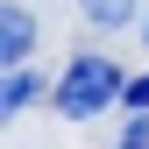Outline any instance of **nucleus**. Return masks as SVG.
Wrapping results in <instances>:
<instances>
[{
	"instance_id": "obj_1",
	"label": "nucleus",
	"mask_w": 149,
	"mask_h": 149,
	"mask_svg": "<svg viewBox=\"0 0 149 149\" xmlns=\"http://www.w3.org/2000/svg\"><path fill=\"white\" fill-rule=\"evenodd\" d=\"M114 100H128V78H121V64L114 57H71L64 64V78H57V114L64 121H92V114H107Z\"/></svg>"
},
{
	"instance_id": "obj_2",
	"label": "nucleus",
	"mask_w": 149,
	"mask_h": 149,
	"mask_svg": "<svg viewBox=\"0 0 149 149\" xmlns=\"http://www.w3.org/2000/svg\"><path fill=\"white\" fill-rule=\"evenodd\" d=\"M29 50H36V22H29L22 0H7V7H0V57H7V71H22Z\"/></svg>"
},
{
	"instance_id": "obj_3",
	"label": "nucleus",
	"mask_w": 149,
	"mask_h": 149,
	"mask_svg": "<svg viewBox=\"0 0 149 149\" xmlns=\"http://www.w3.org/2000/svg\"><path fill=\"white\" fill-rule=\"evenodd\" d=\"M78 14H85L92 29H121L128 14H135V0H78Z\"/></svg>"
},
{
	"instance_id": "obj_4",
	"label": "nucleus",
	"mask_w": 149,
	"mask_h": 149,
	"mask_svg": "<svg viewBox=\"0 0 149 149\" xmlns=\"http://www.w3.org/2000/svg\"><path fill=\"white\" fill-rule=\"evenodd\" d=\"M29 100H36V78H29V71H7V92H0V107H7V114H22Z\"/></svg>"
},
{
	"instance_id": "obj_5",
	"label": "nucleus",
	"mask_w": 149,
	"mask_h": 149,
	"mask_svg": "<svg viewBox=\"0 0 149 149\" xmlns=\"http://www.w3.org/2000/svg\"><path fill=\"white\" fill-rule=\"evenodd\" d=\"M121 149H149V114H135V121L121 128Z\"/></svg>"
},
{
	"instance_id": "obj_6",
	"label": "nucleus",
	"mask_w": 149,
	"mask_h": 149,
	"mask_svg": "<svg viewBox=\"0 0 149 149\" xmlns=\"http://www.w3.org/2000/svg\"><path fill=\"white\" fill-rule=\"evenodd\" d=\"M128 107H135V114H149V78H128Z\"/></svg>"
},
{
	"instance_id": "obj_7",
	"label": "nucleus",
	"mask_w": 149,
	"mask_h": 149,
	"mask_svg": "<svg viewBox=\"0 0 149 149\" xmlns=\"http://www.w3.org/2000/svg\"><path fill=\"white\" fill-rule=\"evenodd\" d=\"M142 36H149V22H142Z\"/></svg>"
}]
</instances>
